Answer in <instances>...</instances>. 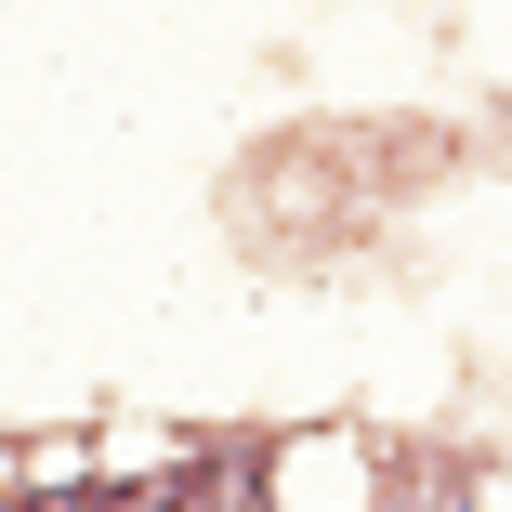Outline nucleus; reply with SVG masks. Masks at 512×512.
Instances as JSON below:
<instances>
[]
</instances>
